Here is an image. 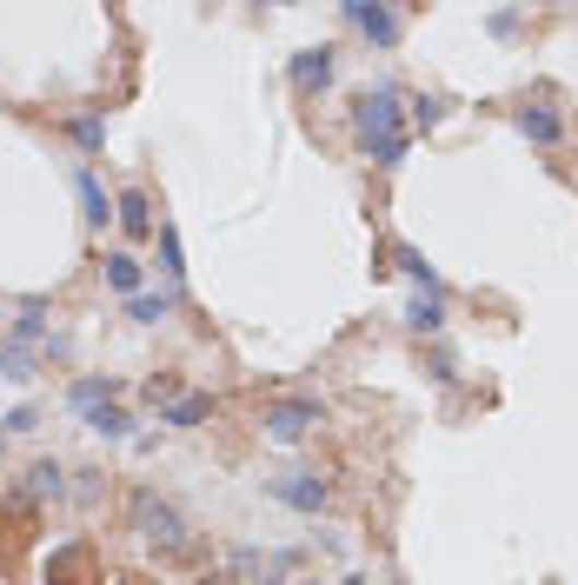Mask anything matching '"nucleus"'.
Returning a JSON list of instances; mask_svg holds the SVG:
<instances>
[{
	"label": "nucleus",
	"mask_w": 578,
	"mask_h": 585,
	"mask_svg": "<svg viewBox=\"0 0 578 585\" xmlns=\"http://www.w3.org/2000/svg\"><path fill=\"white\" fill-rule=\"evenodd\" d=\"M353 133H359V153L379 160V166H399L405 160V120H399V94L392 87H373L359 94L353 107Z\"/></svg>",
	"instance_id": "obj_1"
},
{
	"label": "nucleus",
	"mask_w": 578,
	"mask_h": 585,
	"mask_svg": "<svg viewBox=\"0 0 578 585\" xmlns=\"http://www.w3.org/2000/svg\"><path fill=\"white\" fill-rule=\"evenodd\" d=\"M127 519H133V533L153 539V546H180V539H187L180 506H167V499H153V492H133V499H127Z\"/></svg>",
	"instance_id": "obj_2"
},
{
	"label": "nucleus",
	"mask_w": 578,
	"mask_h": 585,
	"mask_svg": "<svg viewBox=\"0 0 578 585\" xmlns=\"http://www.w3.org/2000/svg\"><path fill=\"white\" fill-rule=\"evenodd\" d=\"M73 406L87 412V426H94V433H127V412L107 399V386H101V379H80V386H73Z\"/></svg>",
	"instance_id": "obj_3"
},
{
	"label": "nucleus",
	"mask_w": 578,
	"mask_h": 585,
	"mask_svg": "<svg viewBox=\"0 0 578 585\" xmlns=\"http://www.w3.org/2000/svg\"><path fill=\"white\" fill-rule=\"evenodd\" d=\"M312 420H319V406H312V399H280V406H267V433H273L280 446L306 440V433H312Z\"/></svg>",
	"instance_id": "obj_4"
},
{
	"label": "nucleus",
	"mask_w": 578,
	"mask_h": 585,
	"mask_svg": "<svg viewBox=\"0 0 578 585\" xmlns=\"http://www.w3.org/2000/svg\"><path fill=\"white\" fill-rule=\"evenodd\" d=\"M346 21H353L359 34H373L379 47H392V40H399V14H392V8H346Z\"/></svg>",
	"instance_id": "obj_5"
},
{
	"label": "nucleus",
	"mask_w": 578,
	"mask_h": 585,
	"mask_svg": "<svg viewBox=\"0 0 578 585\" xmlns=\"http://www.w3.org/2000/svg\"><path fill=\"white\" fill-rule=\"evenodd\" d=\"M293 80H299V94L326 87V80H333V54H326V47H306V54L293 60Z\"/></svg>",
	"instance_id": "obj_6"
},
{
	"label": "nucleus",
	"mask_w": 578,
	"mask_h": 585,
	"mask_svg": "<svg viewBox=\"0 0 578 585\" xmlns=\"http://www.w3.org/2000/svg\"><path fill=\"white\" fill-rule=\"evenodd\" d=\"M60 492H67L60 466H54V459H34V466H27V485H21V499L34 506V499H60Z\"/></svg>",
	"instance_id": "obj_7"
},
{
	"label": "nucleus",
	"mask_w": 578,
	"mask_h": 585,
	"mask_svg": "<svg viewBox=\"0 0 578 585\" xmlns=\"http://www.w3.org/2000/svg\"><path fill=\"white\" fill-rule=\"evenodd\" d=\"M273 492L293 499V506H306V513H319V499H326V485L312 472H286V479H273Z\"/></svg>",
	"instance_id": "obj_8"
},
{
	"label": "nucleus",
	"mask_w": 578,
	"mask_h": 585,
	"mask_svg": "<svg viewBox=\"0 0 578 585\" xmlns=\"http://www.w3.org/2000/svg\"><path fill=\"white\" fill-rule=\"evenodd\" d=\"M519 133L539 140V147H552V140H558V114H552V107H519Z\"/></svg>",
	"instance_id": "obj_9"
},
{
	"label": "nucleus",
	"mask_w": 578,
	"mask_h": 585,
	"mask_svg": "<svg viewBox=\"0 0 578 585\" xmlns=\"http://www.w3.org/2000/svg\"><path fill=\"white\" fill-rule=\"evenodd\" d=\"M73 187H80V213H87L94 226H107V213H114V207H107V194L94 187V174H73Z\"/></svg>",
	"instance_id": "obj_10"
},
{
	"label": "nucleus",
	"mask_w": 578,
	"mask_h": 585,
	"mask_svg": "<svg viewBox=\"0 0 578 585\" xmlns=\"http://www.w3.org/2000/svg\"><path fill=\"white\" fill-rule=\"evenodd\" d=\"M207 412H213V399H207V393H187V399L167 406V426H200Z\"/></svg>",
	"instance_id": "obj_11"
},
{
	"label": "nucleus",
	"mask_w": 578,
	"mask_h": 585,
	"mask_svg": "<svg viewBox=\"0 0 578 585\" xmlns=\"http://www.w3.org/2000/svg\"><path fill=\"white\" fill-rule=\"evenodd\" d=\"M114 213H120V226H127V233H146V226H153L146 194H120V207H114Z\"/></svg>",
	"instance_id": "obj_12"
},
{
	"label": "nucleus",
	"mask_w": 578,
	"mask_h": 585,
	"mask_svg": "<svg viewBox=\"0 0 578 585\" xmlns=\"http://www.w3.org/2000/svg\"><path fill=\"white\" fill-rule=\"evenodd\" d=\"M405 319L420 326V332H439V319H446V313H439V293H420V300H412V313H405Z\"/></svg>",
	"instance_id": "obj_13"
},
{
	"label": "nucleus",
	"mask_w": 578,
	"mask_h": 585,
	"mask_svg": "<svg viewBox=\"0 0 578 585\" xmlns=\"http://www.w3.org/2000/svg\"><path fill=\"white\" fill-rule=\"evenodd\" d=\"M167 306H174L167 293H133V300H127V313H133V319H146V326H153L160 313H167Z\"/></svg>",
	"instance_id": "obj_14"
},
{
	"label": "nucleus",
	"mask_w": 578,
	"mask_h": 585,
	"mask_svg": "<svg viewBox=\"0 0 578 585\" xmlns=\"http://www.w3.org/2000/svg\"><path fill=\"white\" fill-rule=\"evenodd\" d=\"M107 286H120V293L133 300V293H140V267H133V260H107Z\"/></svg>",
	"instance_id": "obj_15"
},
{
	"label": "nucleus",
	"mask_w": 578,
	"mask_h": 585,
	"mask_svg": "<svg viewBox=\"0 0 578 585\" xmlns=\"http://www.w3.org/2000/svg\"><path fill=\"white\" fill-rule=\"evenodd\" d=\"M0 373H8V379H34V360L21 347H8V353H0Z\"/></svg>",
	"instance_id": "obj_16"
},
{
	"label": "nucleus",
	"mask_w": 578,
	"mask_h": 585,
	"mask_svg": "<svg viewBox=\"0 0 578 585\" xmlns=\"http://www.w3.org/2000/svg\"><path fill=\"white\" fill-rule=\"evenodd\" d=\"M174 393H180V379H167V373H160V379H146V399H153V406H167Z\"/></svg>",
	"instance_id": "obj_17"
},
{
	"label": "nucleus",
	"mask_w": 578,
	"mask_h": 585,
	"mask_svg": "<svg viewBox=\"0 0 578 585\" xmlns=\"http://www.w3.org/2000/svg\"><path fill=\"white\" fill-rule=\"evenodd\" d=\"M160 254H167V273H180V233H174V226L160 233Z\"/></svg>",
	"instance_id": "obj_18"
},
{
	"label": "nucleus",
	"mask_w": 578,
	"mask_h": 585,
	"mask_svg": "<svg viewBox=\"0 0 578 585\" xmlns=\"http://www.w3.org/2000/svg\"><path fill=\"white\" fill-rule=\"evenodd\" d=\"M439 114H446V107H439V101H433V94H426V101H420V107H412V120H420V127H433V120H439Z\"/></svg>",
	"instance_id": "obj_19"
},
{
	"label": "nucleus",
	"mask_w": 578,
	"mask_h": 585,
	"mask_svg": "<svg viewBox=\"0 0 578 585\" xmlns=\"http://www.w3.org/2000/svg\"><path fill=\"white\" fill-rule=\"evenodd\" d=\"M306 585H319V578H306Z\"/></svg>",
	"instance_id": "obj_20"
}]
</instances>
